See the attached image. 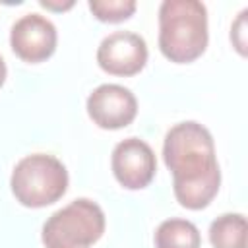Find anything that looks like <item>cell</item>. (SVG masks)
Listing matches in <instances>:
<instances>
[{"label":"cell","instance_id":"obj_6","mask_svg":"<svg viewBox=\"0 0 248 248\" xmlns=\"http://www.w3.org/2000/svg\"><path fill=\"white\" fill-rule=\"evenodd\" d=\"M145 39L134 31H114L97 48V64L110 76L130 78L143 70L147 62Z\"/></svg>","mask_w":248,"mask_h":248},{"label":"cell","instance_id":"obj_4","mask_svg":"<svg viewBox=\"0 0 248 248\" xmlns=\"http://www.w3.org/2000/svg\"><path fill=\"white\" fill-rule=\"evenodd\" d=\"M103 232V209L93 200L78 198L45 221L41 240L45 248H89Z\"/></svg>","mask_w":248,"mask_h":248},{"label":"cell","instance_id":"obj_14","mask_svg":"<svg viewBox=\"0 0 248 248\" xmlns=\"http://www.w3.org/2000/svg\"><path fill=\"white\" fill-rule=\"evenodd\" d=\"M6 76H8V70H6V62H4V58L0 56V87L4 85V81H6Z\"/></svg>","mask_w":248,"mask_h":248},{"label":"cell","instance_id":"obj_8","mask_svg":"<svg viewBox=\"0 0 248 248\" xmlns=\"http://www.w3.org/2000/svg\"><path fill=\"white\" fill-rule=\"evenodd\" d=\"M114 178L128 190L145 188L157 170V159L149 143L140 138H126L116 143L110 157Z\"/></svg>","mask_w":248,"mask_h":248},{"label":"cell","instance_id":"obj_13","mask_svg":"<svg viewBox=\"0 0 248 248\" xmlns=\"http://www.w3.org/2000/svg\"><path fill=\"white\" fill-rule=\"evenodd\" d=\"M41 6L46 8V10H52V12H64V10H70L74 6V0H66V2H56V0H41Z\"/></svg>","mask_w":248,"mask_h":248},{"label":"cell","instance_id":"obj_1","mask_svg":"<svg viewBox=\"0 0 248 248\" xmlns=\"http://www.w3.org/2000/svg\"><path fill=\"white\" fill-rule=\"evenodd\" d=\"M163 159L172 172V192L178 203L194 211L207 207L221 186L209 130L194 120L174 124L165 136Z\"/></svg>","mask_w":248,"mask_h":248},{"label":"cell","instance_id":"obj_11","mask_svg":"<svg viewBox=\"0 0 248 248\" xmlns=\"http://www.w3.org/2000/svg\"><path fill=\"white\" fill-rule=\"evenodd\" d=\"M91 14L105 23H118L136 12V2L134 0H91L89 2Z\"/></svg>","mask_w":248,"mask_h":248},{"label":"cell","instance_id":"obj_5","mask_svg":"<svg viewBox=\"0 0 248 248\" xmlns=\"http://www.w3.org/2000/svg\"><path fill=\"white\" fill-rule=\"evenodd\" d=\"M56 41L58 33L54 23L37 12L21 16L10 31L12 50L17 58L29 64H39L50 58L56 50Z\"/></svg>","mask_w":248,"mask_h":248},{"label":"cell","instance_id":"obj_10","mask_svg":"<svg viewBox=\"0 0 248 248\" xmlns=\"http://www.w3.org/2000/svg\"><path fill=\"white\" fill-rule=\"evenodd\" d=\"M213 248H246V219L242 213H223L209 225Z\"/></svg>","mask_w":248,"mask_h":248},{"label":"cell","instance_id":"obj_7","mask_svg":"<svg viewBox=\"0 0 248 248\" xmlns=\"http://www.w3.org/2000/svg\"><path fill=\"white\" fill-rule=\"evenodd\" d=\"M87 114L103 130H120L138 114V101L134 93L118 83H103L87 97Z\"/></svg>","mask_w":248,"mask_h":248},{"label":"cell","instance_id":"obj_3","mask_svg":"<svg viewBox=\"0 0 248 248\" xmlns=\"http://www.w3.org/2000/svg\"><path fill=\"white\" fill-rule=\"evenodd\" d=\"M12 194L25 207H46L68 190V170L60 159L48 153L23 157L12 170Z\"/></svg>","mask_w":248,"mask_h":248},{"label":"cell","instance_id":"obj_2","mask_svg":"<svg viewBox=\"0 0 248 248\" xmlns=\"http://www.w3.org/2000/svg\"><path fill=\"white\" fill-rule=\"evenodd\" d=\"M207 8L198 0H165L159 6V50L174 64H188L207 48Z\"/></svg>","mask_w":248,"mask_h":248},{"label":"cell","instance_id":"obj_12","mask_svg":"<svg viewBox=\"0 0 248 248\" xmlns=\"http://www.w3.org/2000/svg\"><path fill=\"white\" fill-rule=\"evenodd\" d=\"M246 14L248 10H242L236 17V21L231 27V41L234 45V48L244 56L246 54Z\"/></svg>","mask_w":248,"mask_h":248},{"label":"cell","instance_id":"obj_9","mask_svg":"<svg viewBox=\"0 0 248 248\" xmlns=\"http://www.w3.org/2000/svg\"><path fill=\"white\" fill-rule=\"evenodd\" d=\"M198 227L188 219H167L155 231V248H200Z\"/></svg>","mask_w":248,"mask_h":248}]
</instances>
